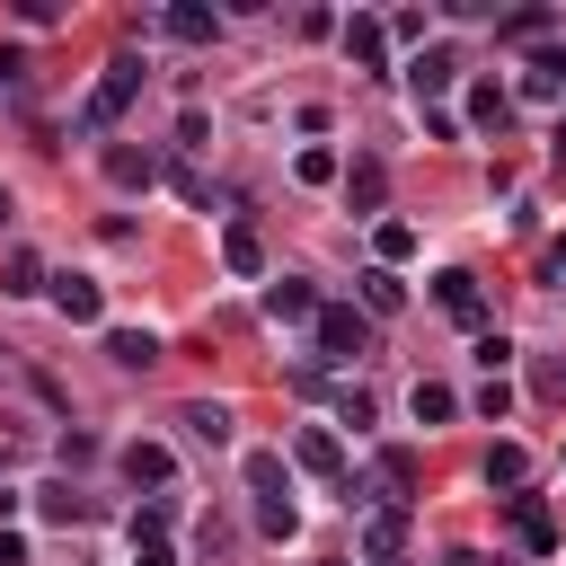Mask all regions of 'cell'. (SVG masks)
<instances>
[{"label":"cell","instance_id":"11","mask_svg":"<svg viewBox=\"0 0 566 566\" xmlns=\"http://www.w3.org/2000/svg\"><path fill=\"white\" fill-rule=\"evenodd\" d=\"M124 478H133V486H168V478H177V451H168V442H124Z\"/></svg>","mask_w":566,"mask_h":566},{"label":"cell","instance_id":"6","mask_svg":"<svg viewBox=\"0 0 566 566\" xmlns=\"http://www.w3.org/2000/svg\"><path fill=\"white\" fill-rule=\"evenodd\" d=\"M433 301H442L460 327H486V292H478V274H469V265H442V274H433Z\"/></svg>","mask_w":566,"mask_h":566},{"label":"cell","instance_id":"28","mask_svg":"<svg viewBox=\"0 0 566 566\" xmlns=\"http://www.w3.org/2000/svg\"><path fill=\"white\" fill-rule=\"evenodd\" d=\"M292 177H301V186H336V150H318V142H310V150L292 159Z\"/></svg>","mask_w":566,"mask_h":566},{"label":"cell","instance_id":"30","mask_svg":"<svg viewBox=\"0 0 566 566\" xmlns=\"http://www.w3.org/2000/svg\"><path fill=\"white\" fill-rule=\"evenodd\" d=\"M256 531H265V539H292V531H301V504H292V495H283V504H256Z\"/></svg>","mask_w":566,"mask_h":566},{"label":"cell","instance_id":"23","mask_svg":"<svg viewBox=\"0 0 566 566\" xmlns=\"http://www.w3.org/2000/svg\"><path fill=\"white\" fill-rule=\"evenodd\" d=\"M469 124H478V133H504V124H513V97H504L495 80H478V88H469Z\"/></svg>","mask_w":566,"mask_h":566},{"label":"cell","instance_id":"13","mask_svg":"<svg viewBox=\"0 0 566 566\" xmlns=\"http://www.w3.org/2000/svg\"><path fill=\"white\" fill-rule=\"evenodd\" d=\"M159 27H168L177 44H212V35H221V18H212L203 0H177V9H159Z\"/></svg>","mask_w":566,"mask_h":566},{"label":"cell","instance_id":"33","mask_svg":"<svg viewBox=\"0 0 566 566\" xmlns=\"http://www.w3.org/2000/svg\"><path fill=\"white\" fill-rule=\"evenodd\" d=\"M80 513H88V504H80L71 486H44V522H80Z\"/></svg>","mask_w":566,"mask_h":566},{"label":"cell","instance_id":"15","mask_svg":"<svg viewBox=\"0 0 566 566\" xmlns=\"http://www.w3.org/2000/svg\"><path fill=\"white\" fill-rule=\"evenodd\" d=\"M407 416H416V424H451V416H460V389H451V380H416V389H407Z\"/></svg>","mask_w":566,"mask_h":566},{"label":"cell","instance_id":"16","mask_svg":"<svg viewBox=\"0 0 566 566\" xmlns=\"http://www.w3.org/2000/svg\"><path fill=\"white\" fill-rule=\"evenodd\" d=\"M177 424H186L195 442H212V451L230 442V407H221V398H186V407H177Z\"/></svg>","mask_w":566,"mask_h":566},{"label":"cell","instance_id":"38","mask_svg":"<svg viewBox=\"0 0 566 566\" xmlns=\"http://www.w3.org/2000/svg\"><path fill=\"white\" fill-rule=\"evenodd\" d=\"M0 566H27V531H9V522H0Z\"/></svg>","mask_w":566,"mask_h":566},{"label":"cell","instance_id":"25","mask_svg":"<svg viewBox=\"0 0 566 566\" xmlns=\"http://www.w3.org/2000/svg\"><path fill=\"white\" fill-rule=\"evenodd\" d=\"M548 27H557V9H504V18H495L504 44H531V35H548Z\"/></svg>","mask_w":566,"mask_h":566},{"label":"cell","instance_id":"22","mask_svg":"<svg viewBox=\"0 0 566 566\" xmlns=\"http://www.w3.org/2000/svg\"><path fill=\"white\" fill-rule=\"evenodd\" d=\"M248 486H256V504H283V495H292V469H283V451H248Z\"/></svg>","mask_w":566,"mask_h":566},{"label":"cell","instance_id":"34","mask_svg":"<svg viewBox=\"0 0 566 566\" xmlns=\"http://www.w3.org/2000/svg\"><path fill=\"white\" fill-rule=\"evenodd\" d=\"M133 539H168V495H159V504H142V513H133Z\"/></svg>","mask_w":566,"mask_h":566},{"label":"cell","instance_id":"12","mask_svg":"<svg viewBox=\"0 0 566 566\" xmlns=\"http://www.w3.org/2000/svg\"><path fill=\"white\" fill-rule=\"evenodd\" d=\"M398 548H407V513H398V504H380V513L363 522V557H371V566H389Z\"/></svg>","mask_w":566,"mask_h":566},{"label":"cell","instance_id":"19","mask_svg":"<svg viewBox=\"0 0 566 566\" xmlns=\"http://www.w3.org/2000/svg\"><path fill=\"white\" fill-rule=\"evenodd\" d=\"M354 283H363V310H371V318H389V310H407V283H398L389 265H363Z\"/></svg>","mask_w":566,"mask_h":566},{"label":"cell","instance_id":"37","mask_svg":"<svg viewBox=\"0 0 566 566\" xmlns=\"http://www.w3.org/2000/svg\"><path fill=\"white\" fill-rule=\"evenodd\" d=\"M133 566H177V548L168 539H133Z\"/></svg>","mask_w":566,"mask_h":566},{"label":"cell","instance_id":"27","mask_svg":"<svg viewBox=\"0 0 566 566\" xmlns=\"http://www.w3.org/2000/svg\"><path fill=\"white\" fill-rule=\"evenodd\" d=\"M371 248H380V265L398 274V265L416 256V230H407V221H380V230H371Z\"/></svg>","mask_w":566,"mask_h":566},{"label":"cell","instance_id":"8","mask_svg":"<svg viewBox=\"0 0 566 566\" xmlns=\"http://www.w3.org/2000/svg\"><path fill=\"white\" fill-rule=\"evenodd\" d=\"M336 35H345V62H354V71H380V62H389V27H380L371 9H354Z\"/></svg>","mask_w":566,"mask_h":566},{"label":"cell","instance_id":"35","mask_svg":"<svg viewBox=\"0 0 566 566\" xmlns=\"http://www.w3.org/2000/svg\"><path fill=\"white\" fill-rule=\"evenodd\" d=\"M380 27H389V44H398V35H407V44H424V9H398V18H380Z\"/></svg>","mask_w":566,"mask_h":566},{"label":"cell","instance_id":"2","mask_svg":"<svg viewBox=\"0 0 566 566\" xmlns=\"http://www.w3.org/2000/svg\"><path fill=\"white\" fill-rule=\"evenodd\" d=\"M318 354L327 363H363L371 354V318L354 301H318Z\"/></svg>","mask_w":566,"mask_h":566},{"label":"cell","instance_id":"4","mask_svg":"<svg viewBox=\"0 0 566 566\" xmlns=\"http://www.w3.org/2000/svg\"><path fill=\"white\" fill-rule=\"evenodd\" d=\"M44 292H53V310H62L71 327H106V292H97L88 274H44Z\"/></svg>","mask_w":566,"mask_h":566},{"label":"cell","instance_id":"24","mask_svg":"<svg viewBox=\"0 0 566 566\" xmlns=\"http://www.w3.org/2000/svg\"><path fill=\"white\" fill-rule=\"evenodd\" d=\"M0 292H9V301L44 292V265H35V248H9V265H0Z\"/></svg>","mask_w":566,"mask_h":566},{"label":"cell","instance_id":"5","mask_svg":"<svg viewBox=\"0 0 566 566\" xmlns=\"http://www.w3.org/2000/svg\"><path fill=\"white\" fill-rule=\"evenodd\" d=\"M460 80V53L451 44H424L416 62H407V88H416V106H442V88Z\"/></svg>","mask_w":566,"mask_h":566},{"label":"cell","instance_id":"20","mask_svg":"<svg viewBox=\"0 0 566 566\" xmlns=\"http://www.w3.org/2000/svg\"><path fill=\"white\" fill-rule=\"evenodd\" d=\"M265 318H318V292L301 274H283V283H265Z\"/></svg>","mask_w":566,"mask_h":566},{"label":"cell","instance_id":"9","mask_svg":"<svg viewBox=\"0 0 566 566\" xmlns=\"http://www.w3.org/2000/svg\"><path fill=\"white\" fill-rule=\"evenodd\" d=\"M292 460H301L310 478H345V442H336L327 424H301V442H292Z\"/></svg>","mask_w":566,"mask_h":566},{"label":"cell","instance_id":"1","mask_svg":"<svg viewBox=\"0 0 566 566\" xmlns=\"http://www.w3.org/2000/svg\"><path fill=\"white\" fill-rule=\"evenodd\" d=\"M133 88H142V62H133V53H115V62L97 71L88 106H80V133H115V124H124V106H133Z\"/></svg>","mask_w":566,"mask_h":566},{"label":"cell","instance_id":"10","mask_svg":"<svg viewBox=\"0 0 566 566\" xmlns=\"http://www.w3.org/2000/svg\"><path fill=\"white\" fill-rule=\"evenodd\" d=\"M221 265H230L239 283H256V274H265V239H256L248 221H230V230H221Z\"/></svg>","mask_w":566,"mask_h":566},{"label":"cell","instance_id":"18","mask_svg":"<svg viewBox=\"0 0 566 566\" xmlns=\"http://www.w3.org/2000/svg\"><path fill=\"white\" fill-rule=\"evenodd\" d=\"M522 97H566V44H548V53L522 62Z\"/></svg>","mask_w":566,"mask_h":566},{"label":"cell","instance_id":"7","mask_svg":"<svg viewBox=\"0 0 566 566\" xmlns=\"http://www.w3.org/2000/svg\"><path fill=\"white\" fill-rule=\"evenodd\" d=\"M504 522H513V539H522L531 557H548V548H557V513H548L539 495H504Z\"/></svg>","mask_w":566,"mask_h":566},{"label":"cell","instance_id":"3","mask_svg":"<svg viewBox=\"0 0 566 566\" xmlns=\"http://www.w3.org/2000/svg\"><path fill=\"white\" fill-rule=\"evenodd\" d=\"M336 195H345L354 221H371V212L389 203V168H380V159H354V168H336Z\"/></svg>","mask_w":566,"mask_h":566},{"label":"cell","instance_id":"36","mask_svg":"<svg viewBox=\"0 0 566 566\" xmlns=\"http://www.w3.org/2000/svg\"><path fill=\"white\" fill-rule=\"evenodd\" d=\"M531 380H539V398H566V354H548V363H539Z\"/></svg>","mask_w":566,"mask_h":566},{"label":"cell","instance_id":"31","mask_svg":"<svg viewBox=\"0 0 566 566\" xmlns=\"http://www.w3.org/2000/svg\"><path fill=\"white\" fill-rule=\"evenodd\" d=\"M478 363H486V380H504V363H513V345H504V336L486 327V336H478Z\"/></svg>","mask_w":566,"mask_h":566},{"label":"cell","instance_id":"32","mask_svg":"<svg viewBox=\"0 0 566 566\" xmlns=\"http://www.w3.org/2000/svg\"><path fill=\"white\" fill-rule=\"evenodd\" d=\"M478 416H486V424H504V416H513V389H504V380H486V389H478Z\"/></svg>","mask_w":566,"mask_h":566},{"label":"cell","instance_id":"41","mask_svg":"<svg viewBox=\"0 0 566 566\" xmlns=\"http://www.w3.org/2000/svg\"><path fill=\"white\" fill-rule=\"evenodd\" d=\"M0 221H9V195H0Z\"/></svg>","mask_w":566,"mask_h":566},{"label":"cell","instance_id":"17","mask_svg":"<svg viewBox=\"0 0 566 566\" xmlns=\"http://www.w3.org/2000/svg\"><path fill=\"white\" fill-rule=\"evenodd\" d=\"M371 478H380V504H398V513L416 504V451H380Z\"/></svg>","mask_w":566,"mask_h":566},{"label":"cell","instance_id":"21","mask_svg":"<svg viewBox=\"0 0 566 566\" xmlns=\"http://www.w3.org/2000/svg\"><path fill=\"white\" fill-rule=\"evenodd\" d=\"M106 354H115L124 371H150V363H159V336H150V327H106Z\"/></svg>","mask_w":566,"mask_h":566},{"label":"cell","instance_id":"39","mask_svg":"<svg viewBox=\"0 0 566 566\" xmlns=\"http://www.w3.org/2000/svg\"><path fill=\"white\" fill-rule=\"evenodd\" d=\"M548 265H557V274H566V239H557V248H548Z\"/></svg>","mask_w":566,"mask_h":566},{"label":"cell","instance_id":"14","mask_svg":"<svg viewBox=\"0 0 566 566\" xmlns=\"http://www.w3.org/2000/svg\"><path fill=\"white\" fill-rule=\"evenodd\" d=\"M106 177H115V186H159V150H133V142H106Z\"/></svg>","mask_w":566,"mask_h":566},{"label":"cell","instance_id":"40","mask_svg":"<svg viewBox=\"0 0 566 566\" xmlns=\"http://www.w3.org/2000/svg\"><path fill=\"white\" fill-rule=\"evenodd\" d=\"M557 150H566V115H557Z\"/></svg>","mask_w":566,"mask_h":566},{"label":"cell","instance_id":"26","mask_svg":"<svg viewBox=\"0 0 566 566\" xmlns=\"http://www.w3.org/2000/svg\"><path fill=\"white\" fill-rule=\"evenodd\" d=\"M522 478H531V451L522 442H495L486 451V486H522Z\"/></svg>","mask_w":566,"mask_h":566},{"label":"cell","instance_id":"29","mask_svg":"<svg viewBox=\"0 0 566 566\" xmlns=\"http://www.w3.org/2000/svg\"><path fill=\"white\" fill-rule=\"evenodd\" d=\"M336 416H345V424H354V433H363V424H371V416H380V407H371V389H363V380H345V389H336Z\"/></svg>","mask_w":566,"mask_h":566},{"label":"cell","instance_id":"42","mask_svg":"<svg viewBox=\"0 0 566 566\" xmlns=\"http://www.w3.org/2000/svg\"><path fill=\"white\" fill-rule=\"evenodd\" d=\"M327 566H345V557H327Z\"/></svg>","mask_w":566,"mask_h":566}]
</instances>
